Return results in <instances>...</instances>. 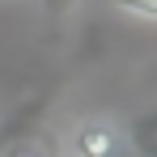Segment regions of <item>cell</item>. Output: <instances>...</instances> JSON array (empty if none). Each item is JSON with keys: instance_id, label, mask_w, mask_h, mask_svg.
<instances>
[{"instance_id": "2", "label": "cell", "mask_w": 157, "mask_h": 157, "mask_svg": "<svg viewBox=\"0 0 157 157\" xmlns=\"http://www.w3.org/2000/svg\"><path fill=\"white\" fill-rule=\"evenodd\" d=\"M123 13H132V17H140V21H153L157 26V0H115Z\"/></svg>"}, {"instance_id": "1", "label": "cell", "mask_w": 157, "mask_h": 157, "mask_svg": "<svg viewBox=\"0 0 157 157\" xmlns=\"http://www.w3.org/2000/svg\"><path fill=\"white\" fill-rule=\"evenodd\" d=\"M68 153L72 157H119L123 153V132L110 119H81L68 132Z\"/></svg>"}, {"instance_id": "3", "label": "cell", "mask_w": 157, "mask_h": 157, "mask_svg": "<svg viewBox=\"0 0 157 157\" xmlns=\"http://www.w3.org/2000/svg\"><path fill=\"white\" fill-rule=\"evenodd\" d=\"M140 144H144L149 157H157V119H149V123L140 128Z\"/></svg>"}]
</instances>
